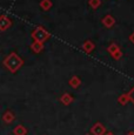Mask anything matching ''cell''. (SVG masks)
<instances>
[{"label": "cell", "instance_id": "cell-4", "mask_svg": "<svg viewBox=\"0 0 134 135\" xmlns=\"http://www.w3.org/2000/svg\"><path fill=\"white\" fill-rule=\"evenodd\" d=\"M32 49H33L34 52H37V53H39L41 49H42V45H41L40 42H34V44L32 45Z\"/></svg>", "mask_w": 134, "mask_h": 135}, {"label": "cell", "instance_id": "cell-1", "mask_svg": "<svg viewBox=\"0 0 134 135\" xmlns=\"http://www.w3.org/2000/svg\"><path fill=\"white\" fill-rule=\"evenodd\" d=\"M4 65L9 69V71L14 73V72L22 65V60L20 59L19 55H17L14 52H12V53L4 60Z\"/></svg>", "mask_w": 134, "mask_h": 135}, {"label": "cell", "instance_id": "cell-3", "mask_svg": "<svg viewBox=\"0 0 134 135\" xmlns=\"http://www.w3.org/2000/svg\"><path fill=\"white\" fill-rule=\"evenodd\" d=\"M12 25V21L6 15H0V31H5Z\"/></svg>", "mask_w": 134, "mask_h": 135}, {"label": "cell", "instance_id": "cell-2", "mask_svg": "<svg viewBox=\"0 0 134 135\" xmlns=\"http://www.w3.org/2000/svg\"><path fill=\"white\" fill-rule=\"evenodd\" d=\"M32 37H33V39L35 40V42H42L45 39L48 38V33L46 32L44 28L38 27L37 30H35L34 32L32 33Z\"/></svg>", "mask_w": 134, "mask_h": 135}, {"label": "cell", "instance_id": "cell-5", "mask_svg": "<svg viewBox=\"0 0 134 135\" xmlns=\"http://www.w3.org/2000/svg\"><path fill=\"white\" fill-rule=\"evenodd\" d=\"M40 5H41V7H42L44 9H48L50 8V6H51V2H50V0H42Z\"/></svg>", "mask_w": 134, "mask_h": 135}]
</instances>
